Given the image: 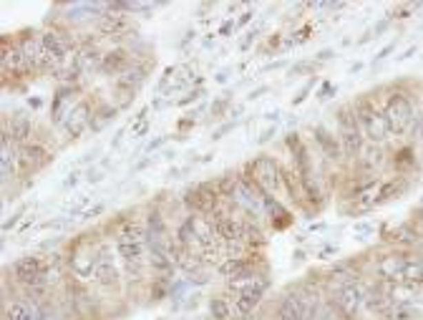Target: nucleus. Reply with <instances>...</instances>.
Wrapping results in <instances>:
<instances>
[{
    "label": "nucleus",
    "mask_w": 423,
    "mask_h": 320,
    "mask_svg": "<svg viewBox=\"0 0 423 320\" xmlns=\"http://www.w3.org/2000/svg\"><path fill=\"white\" fill-rule=\"evenodd\" d=\"M146 250H149V242H146V227L136 225V222H126L116 234V252L118 257L126 262V268L136 270L139 272L141 265L146 260Z\"/></svg>",
    "instance_id": "nucleus-1"
},
{
    "label": "nucleus",
    "mask_w": 423,
    "mask_h": 320,
    "mask_svg": "<svg viewBox=\"0 0 423 320\" xmlns=\"http://www.w3.org/2000/svg\"><path fill=\"white\" fill-rule=\"evenodd\" d=\"M265 288H267V285H265L257 275L245 277V280H237V283H229L227 298H229V303H232L234 320L247 318V315L260 306V300H262V295H265Z\"/></svg>",
    "instance_id": "nucleus-2"
},
{
    "label": "nucleus",
    "mask_w": 423,
    "mask_h": 320,
    "mask_svg": "<svg viewBox=\"0 0 423 320\" xmlns=\"http://www.w3.org/2000/svg\"><path fill=\"white\" fill-rule=\"evenodd\" d=\"M353 111H355L358 121H360V129H363L365 139L371 144H383L391 139V126H388V119L383 111H378L375 103H371L368 99H360V101L353 103Z\"/></svg>",
    "instance_id": "nucleus-3"
},
{
    "label": "nucleus",
    "mask_w": 423,
    "mask_h": 320,
    "mask_svg": "<svg viewBox=\"0 0 423 320\" xmlns=\"http://www.w3.org/2000/svg\"><path fill=\"white\" fill-rule=\"evenodd\" d=\"M388 119V126H391V134L393 137H406L409 131H413L416 124V111H413V103L406 94H393L388 99L386 109H383Z\"/></svg>",
    "instance_id": "nucleus-4"
},
{
    "label": "nucleus",
    "mask_w": 423,
    "mask_h": 320,
    "mask_svg": "<svg viewBox=\"0 0 423 320\" xmlns=\"http://www.w3.org/2000/svg\"><path fill=\"white\" fill-rule=\"evenodd\" d=\"M338 139L343 144L345 157H358V154L363 152L365 134L360 129V121H358L353 106H343V109L338 111Z\"/></svg>",
    "instance_id": "nucleus-5"
},
{
    "label": "nucleus",
    "mask_w": 423,
    "mask_h": 320,
    "mask_svg": "<svg viewBox=\"0 0 423 320\" xmlns=\"http://www.w3.org/2000/svg\"><path fill=\"white\" fill-rule=\"evenodd\" d=\"M68 268L79 283H91L96 280V268H99V248L91 245V240H79L73 245L68 255Z\"/></svg>",
    "instance_id": "nucleus-6"
},
{
    "label": "nucleus",
    "mask_w": 423,
    "mask_h": 320,
    "mask_svg": "<svg viewBox=\"0 0 423 320\" xmlns=\"http://www.w3.org/2000/svg\"><path fill=\"white\" fill-rule=\"evenodd\" d=\"M252 182L257 184V190L265 192V194H275V192L282 190V169H280L278 159L272 157H257L252 164Z\"/></svg>",
    "instance_id": "nucleus-7"
},
{
    "label": "nucleus",
    "mask_w": 423,
    "mask_h": 320,
    "mask_svg": "<svg viewBox=\"0 0 423 320\" xmlns=\"http://www.w3.org/2000/svg\"><path fill=\"white\" fill-rule=\"evenodd\" d=\"M365 298H368V290L363 288L360 280H351V283L340 285L333 292V306L338 308V313L343 318H355L358 310L365 306Z\"/></svg>",
    "instance_id": "nucleus-8"
},
{
    "label": "nucleus",
    "mask_w": 423,
    "mask_h": 320,
    "mask_svg": "<svg viewBox=\"0 0 423 320\" xmlns=\"http://www.w3.org/2000/svg\"><path fill=\"white\" fill-rule=\"evenodd\" d=\"M255 187H257L255 182H247V179H237V182H234L232 194H229V199H232L237 207L247 210L249 214H257V212H262L265 199H260V197H257Z\"/></svg>",
    "instance_id": "nucleus-9"
},
{
    "label": "nucleus",
    "mask_w": 423,
    "mask_h": 320,
    "mask_svg": "<svg viewBox=\"0 0 423 320\" xmlns=\"http://www.w3.org/2000/svg\"><path fill=\"white\" fill-rule=\"evenodd\" d=\"M409 262H411V257L406 255V252H388V255H383L378 262H375V272H378L380 280L395 285Z\"/></svg>",
    "instance_id": "nucleus-10"
},
{
    "label": "nucleus",
    "mask_w": 423,
    "mask_h": 320,
    "mask_svg": "<svg viewBox=\"0 0 423 320\" xmlns=\"http://www.w3.org/2000/svg\"><path fill=\"white\" fill-rule=\"evenodd\" d=\"M187 222H189L192 232H194V237H197V242H199V248H202V252L222 242V240H219L217 230H214V225H212V219L205 217V214H194V212H192L189 217H187Z\"/></svg>",
    "instance_id": "nucleus-11"
},
{
    "label": "nucleus",
    "mask_w": 423,
    "mask_h": 320,
    "mask_svg": "<svg viewBox=\"0 0 423 320\" xmlns=\"http://www.w3.org/2000/svg\"><path fill=\"white\" fill-rule=\"evenodd\" d=\"M121 10H124L121 3H111L109 10L99 18V30H101L103 36H121V33L129 30V18Z\"/></svg>",
    "instance_id": "nucleus-12"
},
{
    "label": "nucleus",
    "mask_w": 423,
    "mask_h": 320,
    "mask_svg": "<svg viewBox=\"0 0 423 320\" xmlns=\"http://www.w3.org/2000/svg\"><path fill=\"white\" fill-rule=\"evenodd\" d=\"M63 131H66L71 139H79L83 131L91 126V109H88L86 101H79L76 106H73V111L66 117V121H63Z\"/></svg>",
    "instance_id": "nucleus-13"
},
{
    "label": "nucleus",
    "mask_w": 423,
    "mask_h": 320,
    "mask_svg": "<svg viewBox=\"0 0 423 320\" xmlns=\"http://www.w3.org/2000/svg\"><path fill=\"white\" fill-rule=\"evenodd\" d=\"M96 283L103 288H116L118 285V268L114 262L109 248H99V268H96Z\"/></svg>",
    "instance_id": "nucleus-14"
},
{
    "label": "nucleus",
    "mask_w": 423,
    "mask_h": 320,
    "mask_svg": "<svg viewBox=\"0 0 423 320\" xmlns=\"http://www.w3.org/2000/svg\"><path fill=\"white\" fill-rule=\"evenodd\" d=\"M3 131H8V137L23 144L25 139L30 137V131H33V119L25 114V111H15L13 117L6 119V124H3Z\"/></svg>",
    "instance_id": "nucleus-15"
},
{
    "label": "nucleus",
    "mask_w": 423,
    "mask_h": 320,
    "mask_svg": "<svg viewBox=\"0 0 423 320\" xmlns=\"http://www.w3.org/2000/svg\"><path fill=\"white\" fill-rule=\"evenodd\" d=\"M287 146H290L292 157H295V169H298L300 182H310V157H307V149L302 144V139L298 134H290L287 137Z\"/></svg>",
    "instance_id": "nucleus-16"
},
{
    "label": "nucleus",
    "mask_w": 423,
    "mask_h": 320,
    "mask_svg": "<svg viewBox=\"0 0 423 320\" xmlns=\"http://www.w3.org/2000/svg\"><path fill=\"white\" fill-rule=\"evenodd\" d=\"M219 272H222V277H227L229 283H237V280H245V277L255 275V265H252V260H247V257H229V260L219 268Z\"/></svg>",
    "instance_id": "nucleus-17"
},
{
    "label": "nucleus",
    "mask_w": 423,
    "mask_h": 320,
    "mask_svg": "<svg viewBox=\"0 0 423 320\" xmlns=\"http://www.w3.org/2000/svg\"><path fill=\"white\" fill-rule=\"evenodd\" d=\"M315 141L320 144L322 154H325L330 161H338L343 157V144H340V139H336V134L328 131L322 124L315 126Z\"/></svg>",
    "instance_id": "nucleus-18"
},
{
    "label": "nucleus",
    "mask_w": 423,
    "mask_h": 320,
    "mask_svg": "<svg viewBox=\"0 0 423 320\" xmlns=\"http://www.w3.org/2000/svg\"><path fill=\"white\" fill-rule=\"evenodd\" d=\"M30 71L28 61H25V53H23L21 46H10L6 41L3 43V73H23Z\"/></svg>",
    "instance_id": "nucleus-19"
},
{
    "label": "nucleus",
    "mask_w": 423,
    "mask_h": 320,
    "mask_svg": "<svg viewBox=\"0 0 423 320\" xmlns=\"http://www.w3.org/2000/svg\"><path fill=\"white\" fill-rule=\"evenodd\" d=\"M132 66V61H129V53L124 51V48H116V51H109L103 53V66H101V73H109V76H121V73L126 71Z\"/></svg>",
    "instance_id": "nucleus-20"
},
{
    "label": "nucleus",
    "mask_w": 423,
    "mask_h": 320,
    "mask_svg": "<svg viewBox=\"0 0 423 320\" xmlns=\"http://www.w3.org/2000/svg\"><path fill=\"white\" fill-rule=\"evenodd\" d=\"M202 255H197V252H192V250L187 248H179L174 242V265L179 270H184V272H189L192 277H194V272H197L199 268H202Z\"/></svg>",
    "instance_id": "nucleus-21"
},
{
    "label": "nucleus",
    "mask_w": 423,
    "mask_h": 320,
    "mask_svg": "<svg viewBox=\"0 0 423 320\" xmlns=\"http://www.w3.org/2000/svg\"><path fill=\"white\" fill-rule=\"evenodd\" d=\"M103 66V53L96 51V48H83V51H79V71L83 73V76H88V73H96L101 71Z\"/></svg>",
    "instance_id": "nucleus-22"
},
{
    "label": "nucleus",
    "mask_w": 423,
    "mask_h": 320,
    "mask_svg": "<svg viewBox=\"0 0 423 320\" xmlns=\"http://www.w3.org/2000/svg\"><path fill=\"white\" fill-rule=\"evenodd\" d=\"M395 285H409L413 290H421L423 288V260H411Z\"/></svg>",
    "instance_id": "nucleus-23"
},
{
    "label": "nucleus",
    "mask_w": 423,
    "mask_h": 320,
    "mask_svg": "<svg viewBox=\"0 0 423 320\" xmlns=\"http://www.w3.org/2000/svg\"><path fill=\"white\" fill-rule=\"evenodd\" d=\"M144 79H146L144 66H129V68H126V71L116 79V83L121 88H126V91H132V94H134V91L139 88V83H144Z\"/></svg>",
    "instance_id": "nucleus-24"
},
{
    "label": "nucleus",
    "mask_w": 423,
    "mask_h": 320,
    "mask_svg": "<svg viewBox=\"0 0 423 320\" xmlns=\"http://www.w3.org/2000/svg\"><path fill=\"white\" fill-rule=\"evenodd\" d=\"M3 320H36V306H30L28 300H13L8 303Z\"/></svg>",
    "instance_id": "nucleus-25"
},
{
    "label": "nucleus",
    "mask_w": 423,
    "mask_h": 320,
    "mask_svg": "<svg viewBox=\"0 0 423 320\" xmlns=\"http://www.w3.org/2000/svg\"><path fill=\"white\" fill-rule=\"evenodd\" d=\"M45 161V152L41 149V146H23V149H18V164H21L23 169H36L41 167Z\"/></svg>",
    "instance_id": "nucleus-26"
},
{
    "label": "nucleus",
    "mask_w": 423,
    "mask_h": 320,
    "mask_svg": "<svg viewBox=\"0 0 423 320\" xmlns=\"http://www.w3.org/2000/svg\"><path fill=\"white\" fill-rule=\"evenodd\" d=\"M209 318H214V320H234L232 303H229L227 295H217V298L209 300Z\"/></svg>",
    "instance_id": "nucleus-27"
},
{
    "label": "nucleus",
    "mask_w": 423,
    "mask_h": 320,
    "mask_svg": "<svg viewBox=\"0 0 423 320\" xmlns=\"http://www.w3.org/2000/svg\"><path fill=\"white\" fill-rule=\"evenodd\" d=\"M358 157H360V164H363V167H368V169L378 167L380 161H383V152H380L378 144L363 146V152L358 154Z\"/></svg>",
    "instance_id": "nucleus-28"
},
{
    "label": "nucleus",
    "mask_w": 423,
    "mask_h": 320,
    "mask_svg": "<svg viewBox=\"0 0 423 320\" xmlns=\"http://www.w3.org/2000/svg\"><path fill=\"white\" fill-rule=\"evenodd\" d=\"M383 318L386 320H416V310H413V306H391Z\"/></svg>",
    "instance_id": "nucleus-29"
},
{
    "label": "nucleus",
    "mask_w": 423,
    "mask_h": 320,
    "mask_svg": "<svg viewBox=\"0 0 423 320\" xmlns=\"http://www.w3.org/2000/svg\"><path fill=\"white\" fill-rule=\"evenodd\" d=\"M36 320H63L59 313V308L53 303H43V306H36Z\"/></svg>",
    "instance_id": "nucleus-30"
},
{
    "label": "nucleus",
    "mask_w": 423,
    "mask_h": 320,
    "mask_svg": "<svg viewBox=\"0 0 423 320\" xmlns=\"http://www.w3.org/2000/svg\"><path fill=\"white\" fill-rule=\"evenodd\" d=\"M88 202H91V194H79V199H76V202L68 204V214H71V217H76V214H81V212L86 214Z\"/></svg>",
    "instance_id": "nucleus-31"
},
{
    "label": "nucleus",
    "mask_w": 423,
    "mask_h": 320,
    "mask_svg": "<svg viewBox=\"0 0 423 320\" xmlns=\"http://www.w3.org/2000/svg\"><path fill=\"white\" fill-rule=\"evenodd\" d=\"M149 131V121H136V124L132 126V137L134 139H141Z\"/></svg>",
    "instance_id": "nucleus-32"
},
{
    "label": "nucleus",
    "mask_w": 423,
    "mask_h": 320,
    "mask_svg": "<svg viewBox=\"0 0 423 320\" xmlns=\"http://www.w3.org/2000/svg\"><path fill=\"white\" fill-rule=\"evenodd\" d=\"M199 94H202V91H189V94L184 96V99H179V101H176V103H179V106H187V103L197 101V99H199Z\"/></svg>",
    "instance_id": "nucleus-33"
},
{
    "label": "nucleus",
    "mask_w": 423,
    "mask_h": 320,
    "mask_svg": "<svg viewBox=\"0 0 423 320\" xmlns=\"http://www.w3.org/2000/svg\"><path fill=\"white\" fill-rule=\"evenodd\" d=\"M234 124H237V121H227L225 126H219V129L214 131V139H222V137L227 134V131H232V129H234Z\"/></svg>",
    "instance_id": "nucleus-34"
},
{
    "label": "nucleus",
    "mask_w": 423,
    "mask_h": 320,
    "mask_svg": "<svg viewBox=\"0 0 423 320\" xmlns=\"http://www.w3.org/2000/svg\"><path fill=\"white\" fill-rule=\"evenodd\" d=\"M23 212H25V210L15 212V214H13V219H8L6 225H3V232H10V227H15V225H18V219H21V214H23Z\"/></svg>",
    "instance_id": "nucleus-35"
},
{
    "label": "nucleus",
    "mask_w": 423,
    "mask_h": 320,
    "mask_svg": "<svg viewBox=\"0 0 423 320\" xmlns=\"http://www.w3.org/2000/svg\"><path fill=\"white\" fill-rule=\"evenodd\" d=\"M86 179H88L91 184H94V182H101V179H103V172H99V169H91Z\"/></svg>",
    "instance_id": "nucleus-36"
},
{
    "label": "nucleus",
    "mask_w": 423,
    "mask_h": 320,
    "mask_svg": "<svg viewBox=\"0 0 423 320\" xmlns=\"http://www.w3.org/2000/svg\"><path fill=\"white\" fill-rule=\"evenodd\" d=\"M103 212V204H96L94 210H86V214H83V219H94L96 214H101Z\"/></svg>",
    "instance_id": "nucleus-37"
},
{
    "label": "nucleus",
    "mask_w": 423,
    "mask_h": 320,
    "mask_svg": "<svg viewBox=\"0 0 423 320\" xmlns=\"http://www.w3.org/2000/svg\"><path fill=\"white\" fill-rule=\"evenodd\" d=\"M272 137H275V126H270V129L265 131L262 137L257 139V144H265V141H270V139H272Z\"/></svg>",
    "instance_id": "nucleus-38"
},
{
    "label": "nucleus",
    "mask_w": 423,
    "mask_h": 320,
    "mask_svg": "<svg viewBox=\"0 0 423 320\" xmlns=\"http://www.w3.org/2000/svg\"><path fill=\"white\" fill-rule=\"evenodd\" d=\"M310 68H313L310 63H300V66H295V68H292V76H298V73H302V71H310Z\"/></svg>",
    "instance_id": "nucleus-39"
},
{
    "label": "nucleus",
    "mask_w": 423,
    "mask_h": 320,
    "mask_svg": "<svg viewBox=\"0 0 423 320\" xmlns=\"http://www.w3.org/2000/svg\"><path fill=\"white\" fill-rule=\"evenodd\" d=\"M252 15H255L252 10H245V13L240 15V21H237V26H245V23H249V18H252Z\"/></svg>",
    "instance_id": "nucleus-40"
},
{
    "label": "nucleus",
    "mask_w": 423,
    "mask_h": 320,
    "mask_svg": "<svg viewBox=\"0 0 423 320\" xmlns=\"http://www.w3.org/2000/svg\"><path fill=\"white\" fill-rule=\"evenodd\" d=\"M393 48H395L393 43H391V46H386V48H383V51L378 53V61H383V59H386V56H388V53H391V51H393Z\"/></svg>",
    "instance_id": "nucleus-41"
},
{
    "label": "nucleus",
    "mask_w": 423,
    "mask_h": 320,
    "mask_svg": "<svg viewBox=\"0 0 423 320\" xmlns=\"http://www.w3.org/2000/svg\"><path fill=\"white\" fill-rule=\"evenodd\" d=\"M265 91H267V86H260L257 91H252V94H249V99H260V96H262Z\"/></svg>",
    "instance_id": "nucleus-42"
},
{
    "label": "nucleus",
    "mask_w": 423,
    "mask_h": 320,
    "mask_svg": "<svg viewBox=\"0 0 423 320\" xmlns=\"http://www.w3.org/2000/svg\"><path fill=\"white\" fill-rule=\"evenodd\" d=\"M76 182H79V174H71V179H66V187H73Z\"/></svg>",
    "instance_id": "nucleus-43"
},
{
    "label": "nucleus",
    "mask_w": 423,
    "mask_h": 320,
    "mask_svg": "<svg viewBox=\"0 0 423 320\" xmlns=\"http://www.w3.org/2000/svg\"><path fill=\"white\" fill-rule=\"evenodd\" d=\"M207 320H214V318H207Z\"/></svg>",
    "instance_id": "nucleus-44"
}]
</instances>
